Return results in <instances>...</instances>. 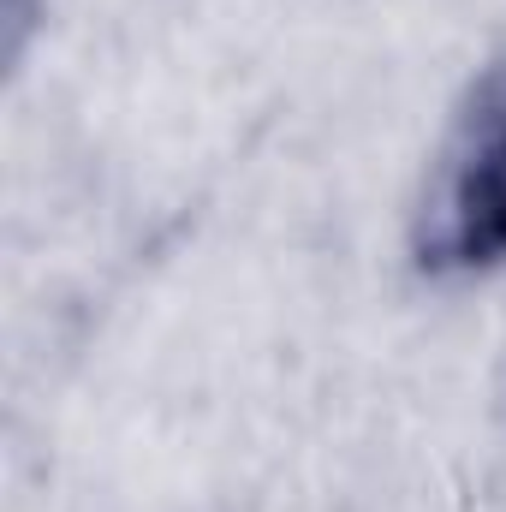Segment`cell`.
<instances>
[{
    "instance_id": "6da1fadb",
    "label": "cell",
    "mask_w": 506,
    "mask_h": 512,
    "mask_svg": "<svg viewBox=\"0 0 506 512\" xmlns=\"http://www.w3.org/2000/svg\"><path fill=\"white\" fill-rule=\"evenodd\" d=\"M411 262L429 280L506 268V54L471 78L447 137L435 143L411 215Z\"/></svg>"
}]
</instances>
